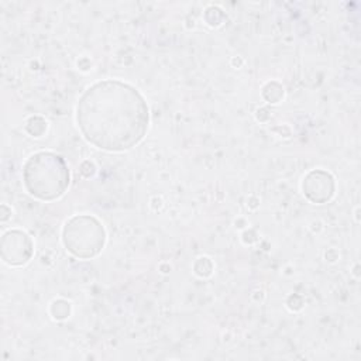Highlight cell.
Returning a JSON list of instances; mask_svg holds the SVG:
<instances>
[{"mask_svg": "<svg viewBox=\"0 0 361 361\" xmlns=\"http://www.w3.org/2000/svg\"><path fill=\"white\" fill-rule=\"evenodd\" d=\"M78 123L85 138L107 151L134 147L145 134L148 109L131 86L104 80L87 89L78 104Z\"/></svg>", "mask_w": 361, "mask_h": 361, "instance_id": "1", "label": "cell"}, {"mask_svg": "<svg viewBox=\"0 0 361 361\" xmlns=\"http://www.w3.org/2000/svg\"><path fill=\"white\" fill-rule=\"evenodd\" d=\"M27 189L37 197L51 200L66 189L69 182L65 162L49 152H39L30 158L24 169Z\"/></svg>", "mask_w": 361, "mask_h": 361, "instance_id": "2", "label": "cell"}]
</instances>
